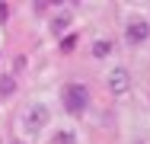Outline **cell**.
<instances>
[{
	"label": "cell",
	"mask_w": 150,
	"mask_h": 144,
	"mask_svg": "<svg viewBox=\"0 0 150 144\" xmlns=\"http://www.w3.org/2000/svg\"><path fill=\"white\" fill-rule=\"evenodd\" d=\"M61 99H64V109L70 115H80L86 106H90V93H86L83 83H67L61 90Z\"/></svg>",
	"instance_id": "6da1fadb"
},
{
	"label": "cell",
	"mask_w": 150,
	"mask_h": 144,
	"mask_svg": "<svg viewBox=\"0 0 150 144\" xmlns=\"http://www.w3.org/2000/svg\"><path fill=\"white\" fill-rule=\"evenodd\" d=\"M48 118H51V115H48L45 106H32L29 112H26V118H23V125H26L29 135H35V131H42V128L48 125Z\"/></svg>",
	"instance_id": "7a4b0ae2"
},
{
	"label": "cell",
	"mask_w": 150,
	"mask_h": 144,
	"mask_svg": "<svg viewBox=\"0 0 150 144\" xmlns=\"http://www.w3.org/2000/svg\"><path fill=\"white\" fill-rule=\"evenodd\" d=\"M109 90H112L115 96H121V93L128 90V71H125V67H115V71L109 74Z\"/></svg>",
	"instance_id": "3957f363"
},
{
	"label": "cell",
	"mask_w": 150,
	"mask_h": 144,
	"mask_svg": "<svg viewBox=\"0 0 150 144\" xmlns=\"http://www.w3.org/2000/svg\"><path fill=\"white\" fill-rule=\"evenodd\" d=\"M125 35H128V42H144V38L150 35V26L141 23V19H131L128 29H125Z\"/></svg>",
	"instance_id": "277c9868"
},
{
	"label": "cell",
	"mask_w": 150,
	"mask_h": 144,
	"mask_svg": "<svg viewBox=\"0 0 150 144\" xmlns=\"http://www.w3.org/2000/svg\"><path fill=\"white\" fill-rule=\"evenodd\" d=\"M109 51H112V45H109V42H96V45H93V55H96V58H105Z\"/></svg>",
	"instance_id": "5b68a950"
},
{
	"label": "cell",
	"mask_w": 150,
	"mask_h": 144,
	"mask_svg": "<svg viewBox=\"0 0 150 144\" xmlns=\"http://www.w3.org/2000/svg\"><path fill=\"white\" fill-rule=\"evenodd\" d=\"M13 77H0V96H10V93H13Z\"/></svg>",
	"instance_id": "8992f818"
},
{
	"label": "cell",
	"mask_w": 150,
	"mask_h": 144,
	"mask_svg": "<svg viewBox=\"0 0 150 144\" xmlns=\"http://www.w3.org/2000/svg\"><path fill=\"white\" fill-rule=\"evenodd\" d=\"M74 141H77V138H74L70 131H61V135H58V144H74Z\"/></svg>",
	"instance_id": "52a82bcc"
},
{
	"label": "cell",
	"mask_w": 150,
	"mask_h": 144,
	"mask_svg": "<svg viewBox=\"0 0 150 144\" xmlns=\"http://www.w3.org/2000/svg\"><path fill=\"white\" fill-rule=\"evenodd\" d=\"M74 42H77V35H67V38H64V45H61V48H64V51H70V48H74Z\"/></svg>",
	"instance_id": "ba28073f"
}]
</instances>
